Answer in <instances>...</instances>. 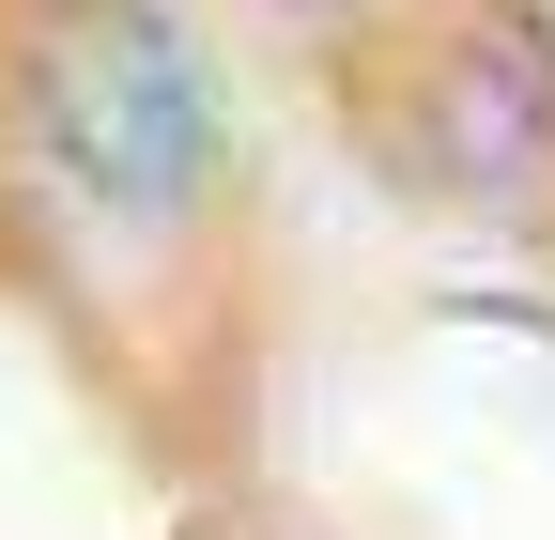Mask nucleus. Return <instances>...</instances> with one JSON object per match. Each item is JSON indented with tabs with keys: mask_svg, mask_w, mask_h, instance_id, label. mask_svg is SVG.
<instances>
[{
	"mask_svg": "<svg viewBox=\"0 0 555 540\" xmlns=\"http://www.w3.org/2000/svg\"><path fill=\"white\" fill-rule=\"evenodd\" d=\"M31 124H47V155L78 170L108 217H185V201L217 185V93H201V47L155 0H47Z\"/></svg>",
	"mask_w": 555,
	"mask_h": 540,
	"instance_id": "f257e3e1",
	"label": "nucleus"
},
{
	"mask_svg": "<svg viewBox=\"0 0 555 540\" xmlns=\"http://www.w3.org/2000/svg\"><path fill=\"white\" fill-rule=\"evenodd\" d=\"M416 155H433L448 185H525L555 155V78L525 47H463L433 78V108H416Z\"/></svg>",
	"mask_w": 555,
	"mask_h": 540,
	"instance_id": "f03ea898",
	"label": "nucleus"
},
{
	"mask_svg": "<svg viewBox=\"0 0 555 540\" xmlns=\"http://www.w3.org/2000/svg\"><path fill=\"white\" fill-rule=\"evenodd\" d=\"M294 16H324V0H294Z\"/></svg>",
	"mask_w": 555,
	"mask_h": 540,
	"instance_id": "7ed1b4c3",
	"label": "nucleus"
}]
</instances>
